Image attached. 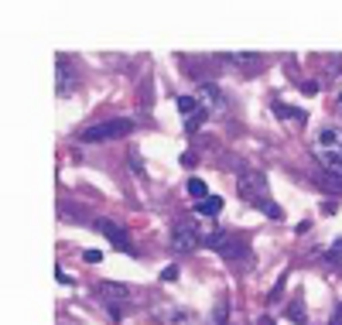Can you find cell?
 Segmentation results:
<instances>
[{"label": "cell", "mask_w": 342, "mask_h": 325, "mask_svg": "<svg viewBox=\"0 0 342 325\" xmlns=\"http://www.w3.org/2000/svg\"><path fill=\"white\" fill-rule=\"evenodd\" d=\"M311 154H315L322 172L342 182V127H322L311 140Z\"/></svg>", "instance_id": "obj_1"}, {"label": "cell", "mask_w": 342, "mask_h": 325, "mask_svg": "<svg viewBox=\"0 0 342 325\" xmlns=\"http://www.w3.org/2000/svg\"><path fill=\"white\" fill-rule=\"evenodd\" d=\"M202 247L212 250V253H219V257H226V260H243L250 253L247 243L240 236H233V233H206L202 236Z\"/></svg>", "instance_id": "obj_2"}, {"label": "cell", "mask_w": 342, "mask_h": 325, "mask_svg": "<svg viewBox=\"0 0 342 325\" xmlns=\"http://www.w3.org/2000/svg\"><path fill=\"white\" fill-rule=\"evenodd\" d=\"M133 130V120H106V123H93V127H86L82 134H79V140L82 144H103V140H113V137H123Z\"/></svg>", "instance_id": "obj_3"}, {"label": "cell", "mask_w": 342, "mask_h": 325, "mask_svg": "<svg viewBox=\"0 0 342 325\" xmlns=\"http://www.w3.org/2000/svg\"><path fill=\"white\" fill-rule=\"evenodd\" d=\"M240 195H243L247 202H253L257 209L270 206V195H267V178H264L260 172H253V168H243V172H240Z\"/></svg>", "instance_id": "obj_4"}, {"label": "cell", "mask_w": 342, "mask_h": 325, "mask_svg": "<svg viewBox=\"0 0 342 325\" xmlns=\"http://www.w3.org/2000/svg\"><path fill=\"white\" fill-rule=\"evenodd\" d=\"M96 294H99V301L106 305L110 318L120 322V318H123V301L130 298V287H127V284H116V281H99Z\"/></svg>", "instance_id": "obj_5"}, {"label": "cell", "mask_w": 342, "mask_h": 325, "mask_svg": "<svg viewBox=\"0 0 342 325\" xmlns=\"http://www.w3.org/2000/svg\"><path fill=\"white\" fill-rule=\"evenodd\" d=\"M202 243V233H199V226L192 223V219H178L175 226H171V250L175 253H189V250H195Z\"/></svg>", "instance_id": "obj_6"}, {"label": "cell", "mask_w": 342, "mask_h": 325, "mask_svg": "<svg viewBox=\"0 0 342 325\" xmlns=\"http://www.w3.org/2000/svg\"><path fill=\"white\" fill-rule=\"evenodd\" d=\"M154 315H157L161 325H199V315L192 308H182V305H157Z\"/></svg>", "instance_id": "obj_7"}, {"label": "cell", "mask_w": 342, "mask_h": 325, "mask_svg": "<svg viewBox=\"0 0 342 325\" xmlns=\"http://www.w3.org/2000/svg\"><path fill=\"white\" fill-rule=\"evenodd\" d=\"M195 99L202 103L206 113H223V110H226V93H223L216 82H202L199 93H195Z\"/></svg>", "instance_id": "obj_8"}, {"label": "cell", "mask_w": 342, "mask_h": 325, "mask_svg": "<svg viewBox=\"0 0 342 325\" xmlns=\"http://www.w3.org/2000/svg\"><path fill=\"white\" fill-rule=\"evenodd\" d=\"M99 233L113 243V247H120V250H127V253H133V247H130V236H127V230L123 226H116V223H110V219H99Z\"/></svg>", "instance_id": "obj_9"}, {"label": "cell", "mask_w": 342, "mask_h": 325, "mask_svg": "<svg viewBox=\"0 0 342 325\" xmlns=\"http://www.w3.org/2000/svg\"><path fill=\"white\" fill-rule=\"evenodd\" d=\"M55 72H58V96H69L72 93V62L65 55H58V62H55Z\"/></svg>", "instance_id": "obj_10"}, {"label": "cell", "mask_w": 342, "mask_h": 325, "mask_svg": "<svg viewBox=\"0 0 342 325\" xmlns=\"http://www.w3.org/2000/svg\"><path fill=\"white\" fill-rule=\"evenodd\" d=\"M226 62H233V65H243V69H250V65H260V55L257 52H226Z\"/></svg>", "instance_id": "obj_11"}, {"label": "cell", "mask_w": 342, "mask_h": 325, "mask_svg": "<svg viewBox=\"0 0 342 325\" xmlns=\"http://www.w3.org/2000/svg\"><path fill=\"white\" fill-rule=\"evenodd\" d=\"M185 192H189L192 199H195V206H199V202H206V199H209V185H206V182H202V178H189V185H185Z\"/></svg>", "instance_id": "obj_12"}, {"label": "cell", "mask_w": 342, "mask_h": 325, "mask_svg": "<svg viewBox=\"0 0 342 325\" xmlns=\"http://www.w3.org/2000/svg\"><path fill=\"white\" fill-rule=\"evenodd\" d=\"M178 113H182L185 120H189V116L202 113V103H199L195 96H178Z\"/></svg>", "instance_id": "obj_13"}, {"label": "cell", "mask_w": 342, "mask_h": 325, "mask_svg": "<svg viewBox=\"0 0 342 325\" xmlns=\"http://www.w3.org/2000/svg\"><path fill=\"white\" fill-rule=\"evenodd\" d=\"M229 318V298L223 294V298H216V308H212V322L209 325H223Z\"/></svg>", "instance_id": "obj_14"}, {"label": "cell", "mask_w": 342, "mask_h": 325, "mask_svg": "<svg viewBox=\"0 0 342 325\" xmlns=\"http://www.w3.org/2000/svg\"><path fill=\"white\" fill-rule=\"evenodd\" d=\"M274 116H281V120H304V113L301 110H294V106H287V103H274Z\"/></svg>", "instance_id": "obj_15"}, {"label": "cell", "mask_w": 342, "mask_h": 325, "mask_svg": "<svg viewBox=\"0 0 342 325\" xmlns=\"http://www.w3.org/2000/svg\"><path fill=\"white\" fill-rule=\"evenodd\" d=\"M216 212H223V199L219 195H209L206 202H199V216H216Z\"/></svg>", "instance_id": "obj_16"}, {"label": "cell", "mask_w": 342, "mask_h": 325, "mask_svg": "<svg viewBox=\"0 0 342 325\" xmlns=\"http://www.w3.org/2000/svg\"><path fill=\"white\" fill-rule=\"evenodd\" d=\"M287 318H294L298 325H304V305H301V298H294V301L287 305Z\"/></svg>", "instance_id": "obj_17"}, {"label": "cell", "mask_w": 342, "mask_h": 325, "mask_svg": "<svg viewBox=\"0 0 342 325\" xmlns=\"http://www.w3.org/2000/svg\"><path fill=\"white\" fill-rule=\"evenodd\" d=\"M325 260H328V264H339V267H342V240H339L332 250H328V253H325Z\"/></svg>", "instance_id": "obj_18"}, {"label": "cell", "mask_w": 342, "mask_h": 325, "mask_svg": "<svg viewBox=\"0 0 342 325\" xmlns=\"http://www.w3.org/2000/svg\"><path fill=\"white\" fill-rule=\"evenodd\" d=\"M178 274H182V270L175 267V264H168V267L161 270V281H178Z\"/></svg>", "instance_id": "obj_19"}, {"label": "cell", "mask_w": 342, "mask_h": 325, "mask_svg": "<svg viewBox=\"0 0 342 325\" xmlns=\"http://www.w3.org/2000/svg\"><path fill=\"white\" fill-rule=\"evenodd\" d=\"M82 260H86V264H99V260H103V253H99V250H86V253H82Z\"/></svg>", "instance_id": "obj_20"}, {"label": "cell", "mask_w": 342, "mask_h": 325, "mask_svg": "<svg viewBox=\"0 0 342 325\" xmlns=\"http://www.w3.org/2000/svg\"><path fill=\"white\" fill-rule=\"evenodd\" d=\"M301 93H308V96H315V93H318V82H301Z\"/></svg>", "instance_id": "obj_21"}, {"label": "cell", "mask_w": 342, "mask_h": 325, "mask_svg": "<svg viewBox=\"0 0 342 325\" xmlns=\"http://www.w3.org/2000/svg\"><path fill=\"white\" fill-rule=\"evenodd\" d=\"M257 325H277V322H274L270 315H260V318H257Z\"/></svg>", "instance_id": "obj_22"}, {"label": "cell", "mask_w": 342, "mask_h": 325, "mask_svg": "<svg viewBox=\"0 0 342 325\" xmlns=\"http://www.w3.org/2000/svg\"><path fill=\"white\" fill-rule=\"evenodd\" d=\"M328 325H342V315H335V318H332V322H328Z\"/></svg>", "instance_id": "obj_23"}, {"label": "cell", "mask_w": 342, "mask_h": 325, "mask_svg": "<svg viewBox=\"0 0 342 325\" xmlns=\"http://www.w3.org/2000/svg\"><path fill=\"white\" fill-rule=\"evenodd\" d=\"M335 315H342V305H339V311H335Z\"/></svg>", "instance_id": "obj_24"}, {"label": "cell", "mask_w": 342, "mask_h": 325, "mask_svg": "<svg viewBox=\"0 0 342 325\" xmlns=\"http://www.w3.org/2000/svg\"><path fill=\"white\" fill-rule=\"evenodd\" d=\"M339 103H342V93H339Z\"/></svg>", "instance_id": "obj_25"}]
</instances>
